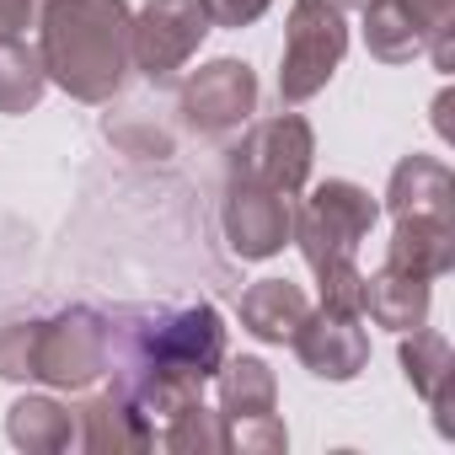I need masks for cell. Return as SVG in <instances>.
Wrapping results in <instances>:
<instances>
[{"instance_id":"obj_1","label":"cell","mask_w":455,"mask_h":455,"mask_svg":"<svg viewBox=\"0 0 455 455\" xmlns=\"http://www.w3.org/2000/svg\"><path fill=\"white\" fill-rule=\"evenodd\" d=\"M129 6L124 0H49L44 12V76L70 97L102 102L118 92L129 65Z\"/></svg>"},{"instance_id":"obj_2","label":"cell","mask_w":455,"mask_h":455,"mask_svg":"<svg viewBox=\"0 0 455 455\" xmlns=\"http://www.w3.org/2000/svg\"><path fill=\"white\" fill-rule=\"evenodd\" d=\"M113 359L108 322L92 311H70L54 322H28L0 338V375L6 380H49V386H86Z\"/></svg>"},{"instance_id":"obj_3","label":"cell","mask_w":455,"mask_h":455,"mask_svg":"<svg viewBox=\"0 0 455 455\" xmlns=\"http://www.w3.org/2000/svg\"><path fill=\"white\" fill-rule=\"evenodd\" d=\"M343 17L327 0H295V17H290V44H284V70H279V92L284 102H306L311 92L327 86V76L343 60Z\"/></svg>"},{"instance_id":"obj_4","label":"cell","mask_w":455,"mask_h":455,"mask_svg":"<svg viewBox=\"0 0 455 455\" xmlns=\"http://www.w3.org/2000/svg\"><path fill=\"white\" fill-rule=\"evenodd\" d=\"M225 423V444L236 450H284L290 434L274 418V375L263 359H236L220 375V412Z\"/></svg>"},{"instance_id":"obj_5","label":"cell","mask_w":455,"mask_h":455,"mask_svg":"<svg viewBox=\"0 0 455 455\" xmlns=\"http://www.w3.org/2000/svg\"><path fill=\"white\" fill-rule=\"evenodd\" d=\"M209 33V6L204 0H150L145 17L129 28V54L150 81H166Z\"/></svg>"},{"instance_id":"obj_6","label":"cell","mask_w":455,"mask_h":455,"mask_svg":"<svg viewBox=\"0 0 455 455\" xmlns=\"http://www.w3.org/2000/svg\"><path fill=\"white\" fill-rule=\"evenodd\" d=\"M258 102V81L247 65L236 60H214L209 70H198L188 86H182V113L198 134H225L236 129Z\"/></svg>"},{"instance_id":"obj_7","label":"cell","mask_w":455,"mask_h":455,"mask_svg":"<svg viewBox=\"0 0 455 455\" xmlns=\"http://www.w3.org/2000/svg\"><path fill=\"white\" fill-rule=\"evenodd\" d=\"M306 161H311V129L284 113V118L252 129V140L236 150V177L279 188V193H295L300 177H306Z\"/></svg>"},{"instance_id":"obj_8","label":"cell","mask_w":455,"mask_h":455,"mask_svg":"<svg viewBox=\"0 0 455 455\" xmlns=\"http://www.w3.org/2000/svg\"><path fill=\"white\" fill-rule=\"evenodd\" d=\"M225 231H231V247L242 258H274L290 236V209L279 198V188L247 182L231 193V209H225Z\"/></svg>"},{"instance_id":"obj_9","label":"cell","mask_w":455,"mask_h":455,"mask_svg":"<svg viewBox=\"0 0 455 455\" xmlns=\"http://www.w3.org/2000/svg\"><path fill=\"white\" fill-rule=\"evenodd\" d=\"M295 348H300V359H306L322 380H348V375H359V364H364V354H370V343H364V332L354 327V316H338V311L306 316V322L295 327Z\"/></svg>"},{"instance_id":"obj_10","label":"cell","mask_w":455,"mask_h":455,"mask_svg":"<svg viewBox=\"0 0 455 455\" xmlns=\"http://www.w3.org/2000/svg\"><path fill=\"white\" fill-rule=\"evenodd\" d=\"M76 423H81L76 439H81L86 450H118V444H134V450H140V444L156 439V428H150L124 396H113V391H108V396H92V402L76 412Z\"/></svg>"},{"instance_id":"obj_11","label":"cell","mask_w":455,"mask_h":455,"mask_svg":"<svg viewBox=\"0 0 455 455\" xmlns=\"http://www.w3.org/2000/svg\"><path fill=\"white\" fill-rule=\"evenodd\" d=\"M306 316H311V311H306V295H300L295 284H284V279H263V284L242 300L247 332H258V338H268V343L295 338V327H300Z\"/></svg>"},{"instance_id":"obj_12","label":"cell","mask_w":455,"mask_h":455,"mask_svg":"<svg viewBox=\"0 0 455 455\" xmlns=\"http://www.w3.org/2000/svg\"><path fill=\"white\" fill-rule=\"evenodd\" d=\"M6 428H12V439L22 450H65V444H76V412H65L60 402H44V396L17 402Z\"/></svg>"},{"instance_id":"obj_13","label":"cell","mask_w":455,"mask_h":455,"mask_svg":"<svg viewBox=\"0 0 455 455\" xmlns=\"http://www.w3.org/2000/svg\"><path fill=\"white\" fill-rule=\"evenodd\" d=\"M44 97V60L28 54L17 38L0 44V113H28Z\"/></svg>"},{"instance_id":"obj_14","label":"cell","mask_w":455,"mask_h":455,"mask_svg":"<svg viewBox=\"0 0 455 455\" xmlns=\"http://www.w3.org/2000/svg\"><path fill=\"white\" fill-rule=\"evenodd\" d=\"M204 6H209V22H220V28H242V22L263 17L268 0H204Z\"/></svg>"},{"instance_id":"obj_15","label":"cell","mask_w":455,"mask_h":455,"mask_svg":"<svg viewBox=\"0 0 455 455\" xmlns=\"http://www.w3.org/2000/svg\"><path fill=\"white\" fill-rule=\"evenodd\" d=\"M38 6H44V0H0V44H6V38H22L28 22L38 17Z\"/></svg>"},{"instance_id":"obj_16","label":"cell","mask_w":455,"mask_h":455,"mask_svg":"<svg viewBox=\"0 0 455 455\" xmlns=\"http://www.w3.org/2000/svg\"><path fill=\"white\" fill-rule=\"evenodd\" d=\"M359 6H370V0H359Z\"/></svg>"}]
</instances>
